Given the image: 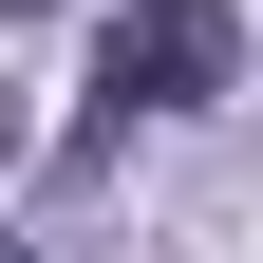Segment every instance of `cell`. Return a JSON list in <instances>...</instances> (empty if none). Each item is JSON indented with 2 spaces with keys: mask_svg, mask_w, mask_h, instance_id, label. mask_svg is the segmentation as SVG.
Returning <instances> with one entry per match:
<instances>
[{
  "mask_svg": "<svg viewBox=\"0 0 263 263\" xmlns=\"http://www.w3.org/2000/svg\"><path fill=\"white\" fill-rule=\"evenodd\" d=\"M226 76H245V19H226V0H113V38H94V113H76V151H113L132 113H207Z\"/></svg>",
  "mask_w": 263,
  "mask_h": 263,
  "instance_id": "6da1fadb",
  "label": "cell"
}]
</instances>
